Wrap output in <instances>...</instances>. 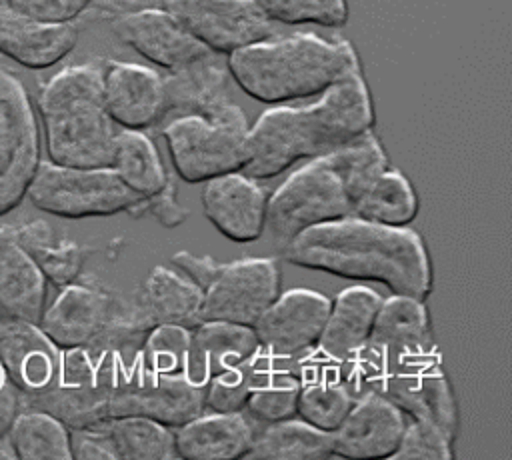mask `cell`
Returning a JSON list of instances; mask_svg holds the SVG:
<instances>
[{"label":"cell","mask_w":512,"mask_h":460,"mask_svg":"<svg viewBox=\"0 0 512 460\" xmlns=\"http://www.w3.org/2000/svg\"><path fill=\"white\" fill-rule=\"evenodd\" d=\"M230 72L222 54L206 52L178 68L166 70L164 86V118L204 116L212 118L228 108Z\"/></svg>","instance_id":"cell-19"},{"label":"cell","mask_w":512,"mask_h":460,"mask_svg":"<svg viewBox=\"0 0 512 460\" xmlns=\"http://www.w3.org/2000/svg\"><path fill=\"white\" fill-rule=\"evenodd\" d=\"M380 302L382 296L366 286L342 290L330 300L328 316L312 352L340 368L368 340Z\"/></svg>","instance_id":"cell-24"},{"label":"cell","mask_w":512,"mask_h":460,"mask_svg":"<svg viewBox=\"0 0 512 460\" xmlns=\"http://www.w3.org/2000/svg\"><path fill=\"white\" fill-rule=\"evenodd\" d=\"M202 290L184 274L154 266L134 292L128 306L132 318L142 330L158 324H180L194 328L200 322Z\"/></svg>","instance_id":"cell-22"},{"label":"cell","mask_w":512,"mask_h":460,"mask_svg":"<svg viewBox=\"0 0 512 460\" xmlns=\"http://www.w3.org/2000/svg\"><path fill=\"white\" fill-rule=\"evenodd\" d=\"M204 410L202 382L192 380L188 374L154 372L136 360L122 370L108 416L136 414L178 428Z\"/></svg>","instance_id":"cell-9"},{"label":"cell","mask_w":512,"mask_h":460,"mask_svg":"<svg viewBox=\"0 0 512 460\" xmlns=\"http://www.w3.org/2000/svg\"><path fill=\"white\" fill-rule=\"evenodd\" d=\"M112 32L152 64L172 70L212 52L202 46L166 8L102 6Z\"/></svg>","instance_id":"cell-13"},{"label":"cell","mask_w":512,"mask_h":460,"mask_svg":"<svg viewBox=\"0 0 512 460\" xmlns=\"http://www.w3.org/2000/svg\"><path fill=\"white\" fill-rule=\"evenodd\" d=\"M330 298L308 288H292L274 302L252 324L258 346L278 356H300L316 346Z\"/></svg>","instance_id":"cell-14"},{"label":"cell","mask_w":512,"mask_h":460,"mask_svg":"<svg viewBox=\"0 0 512 460\" xmlns=\"http://www.w3.org/2000/svg\"><path fill=\"white\" fill-rule=\"evenodd\" d=\"M138 204L146 206V210L150 214H154V218L158 222H162L166 226H176L186 218V210L174 198V188H172L170 180L158 194H154L150 198H140Z\"/></svg>","instance_id":"cell-43"},{"label":"cell","mask_w":512,"mask_h":460,"mask_svg":"<svg viewBox=\"0 0 512 460\" xmlns=\"http://www.w3.org/2000/svg\"><path fill=\"white\" fill-rule=\"evenodd\" d=\"M410 420H422L456 440L460 416L454 390L436 348L400 360L380 392Z\"/></svg>","instance_id":"cell-10"},{"label":"cell","mask_w":512,"mask_h":460,"mask_svg":"<svg viewBox=\"0 0 512 460\" xmlns=\"http://www.w3.org/2000/svg\"><path fill=\"white\" fill-rule=\"evenodd\" d=\"M70 452L76 460H116L108 440L94 424L70 428Z\"/></svg>","instance_id":"cell-41"},{"label":"cell","mask_w":512,"mask_h":460,"mask_svg":"<svg viewBox=\"0 0 512 460\" xmlns=\"http://www.w3.org/2000/svg\"><path fill=\"white\" fill-rule=\"evenodd\" d=\"M332 456V432L302 418L260 424L244 458L258 460H320Z\"/></svg>","instance_id":"cell-30"},{"label":"cell","mask_w":512,"mask_h":460,"mask_svg":"<svg viewBox=\"0 0 512 460\" xmlns=\"http://www.w3.org/2000/svg\"><path fill=\"white\" fill-rule=\"evenodd\" d=\"M108 440L116 460L176 458L174 428L146 416H108L94 424Z\"/></svg>","instance_id":"cell-31"},{"label":"cell","mask_w":512,"mask_h":460,"mask_svg":"<svg viewBox=\"0 0 512 460\" xmlns=\"http://www.w3.org/2000/svg\"><path fill=\"white\" fill-rule=\"evenodd\" d=\"M454 440H450L436 426L422 420H406L400 442L390 458H426V460H450Z\"/></svg>","instance_id":"cell-39"},{"label":"cell","mask_w":512,"mask_h":460,"mask_svg":"<svg viewBox=\"0 0 512 460\" xmlns=\"http://www.w3.org/2000/svg\"><path fill=\"white\" fill-rule=\"evenodd\" d=\"M172 264L178 266L180 274L192 280L200 290H204L220 270V264L210 256H198L186 250H180L172 256Z\"/></svg>","instance_id":"cell-42"},{"label":"cell","mask_w":512,"mask_h":460,"mask_svg":"<svg viewBox=\"0 0 512 460\" xmlns=\"http://www.w3.org/2000/svg\"><path fill=\"white\" fill-rule=\"evenodd\" d=\"M78 42L74 22L46 24L0 4V54L30 70H44L66 58Z\"/></svg>","instance_id":"cell-23"},{"label":"cell","mask_w":512,"mask_h":460,"mask_svg":"<svg viewBox=\"0 0 512 460\" xmlns=\"http://www.w3.org/2000/svg\"><path fill=\"white\" fill-rule=\"evenodd\" d=\"M258 422L242 412H208L174 428L178 458L228 460L244 458L258 430Z\"/></svg>","instance_id":"cell-25"},{"label":"cell","mask_w":512,"mask_h":460,"mask_svg":"<svg viewBox=\"0 0 512 460\" xmlns=\"http://www.w3.org/2000/svg\"><path fill=\"white\" fill-rule=\"evenodd\" d=\"M110 168L120 182L140 198L158 194L168 182L158 150L142 130L116 132Z\"/></svg>","instance_id":"cell-32"},{"label":"cell","mask_w":512,"mask_h":460,"mask_svg":"<svg viewBox=\"0 0 512 460\" xmlns=\"http://www.w3.org/2000/svg\"><path fill=\"white\" fill-rule=\"evenodd\" d=\"M406 426L404 412L378 392L354 398L342 422L332 430V456L390 458Z\"/></svg>","instance_id":"cell-15"},{"label":"cell","mask_w":512,"mask_h":460,"mask_svg":"<svg viewBox=\"0 0 512 460\" xmlns=\"http://www.w3.org/2000/svg\"><path fill=\"white\" fill-rule=\"evenodd\" d=\"M300 374L296 356H278L258 348L250 360V392L244 412L258 424L296 416Z\"/></svg>","instance_id":"cell-26"},{"label":"cell","mask_w":512,"mask_h":460,"mask_svg":"<svg viewBox=\"0 0 512 460\" xmlns=\"http://www.w3.org/2000/svg\"><path fill=\"white\" fill-rule=\"evenodd\" d=\"M8 438L18 460H72L70 428L40 408H20Z\"/></svg>","instance_id":"cell-33"},{"label":"cell","mask_w":512,"mask_h":460,"mask_svg":"<svg viewBox=\"0 0 512 460\" xmlns=\"http://www.w3.org/2000/svg\"><path fill=\"white\" fill-rule=\"evenodd\" d=\"M252 360V358H250ZM250 360L224 368L204 384L208 412H242L250 392Z\"/></svg>","instance_id":"cell-38"},{"label":"cell","mask_w":512,"mask_h":460,"mask_svg":"<svg viewBox=\"0 0 512 460\" xmlns=\"http://www.w3.org/2000/svg\"><path fill=\"white\" fill-rule=\"evenodd\" d=\"M374 108L362 72H354L308 106L266 110L246 136V162L240 172L254 180L278 176L298 160L326 154L372 130Z\"/></svg>","instance_id":"cell-2"},{"label":"cell","mask_w":512,"mask_h":460,"mask_svg":"<svg viewBox=\"0 0 512 460\" xmlns=\"http://www.w3.org/2000/svg\"><path fill=\"white\" fill-rule=\"evenodd\" d=\"M18 410H20V394L14 386H10L0 394V438L8 434L10 422Z\"/></svg>","instance_id":"cell-44"},{"label":"cell","mask_w":512,"mask_h":460,"mask_svg":"<svg viewBox=\"0 0 512 460\" xmlns=\"http://www.w3.org/2000/svg\"><path fill=\"white\" fill-rule=\"evenodd\" d=\"M0 4H6V0H0Z\"/></svg>","instance_id":"cell-48"},{"label":"cell","mask_w":512,"mask_h":460,"mask_svg":"<svg viewBox=\"0 0 512 460\" xmlns=\"http://www.w3.org/2000/svg\"><path fill=\"white\" fill-rule=\"evenodd\" d=\"M202 184V212L220 234L242 244L262 236L268 196L254 178L238 170Z\"/></svg>","instance_id":"cell-16"},{"label":"cell","mask_w":512,"mask_h":460,"mask_svg":"<svg viewBox=\"0 0 512 460\" xmlns=\"http://www.w3.org/2000/svg\"><path fill=\"white\" fill-rule=\"evenodd\" d=\"M248 128L244 110L232 102L212 118H170L162 128V136L176 174L196 184L244 168Z\"/></svg>","instance_id":"cell-6"},{"label":"cell","mask_w":512,"mask_h":460,"mask_svg":"<svg viewBox=\"0 0 512 460\" xmlns=\"http://www.w3.org/2000/svg\"><path fill=\"white\" fill-rule=\"evenodd\" d=\"M226 66L242 92L264 104L316 96L338 80L360 72L350 42L326 40L316 34L270 36L228 54Z\"/></svg>","instance_id":"cell-3"},{"label":"cell","mask_w":512,"mask_h":460,"mask_svg":"<svg viewBox=\"0 0 512 460\" xmlns=\"http://www.w3.org/2000/svg\"><path fill=\"white\" fill-rule=\"evenodd\" d=\"M0 458H2V460H18V458H16V452H14V446H12L10 438H8V434H4V436L0 438Z\"/></svg>","instance_id":"cell-45"},{"label":"cell","mask_w":512,"mask_h":460,"mask_svg":"<svg viewBox=\"0 0 512 460\" xmlns=\"http://www.w3.org/2000/svg\"><path fill=\"white\" fill-rule=\"evenodd\" d=\"M26 196L38 210L68 220L112 216L130 210L140 200L110 166L80 168L50 160H40Z\"/></svg>","instance_id":"cell-7"},{"label":"cell","mask_w":512,"mask_h":460,"mask_svg":"<svg viewBox=\"0 0 512 460\" xmlns=\"http://www.w3.org/2000/svg\"><path fill=\"white\" fill-rule=\"evenodd\" d=\"M258 340L252 326L202 320L192 328L186 374L206 384V380L224 368L242 364L258 352Z\"/></svg>","instance_id":"cell-27"},{"label":"cell","mask_w":512,"mask_h":460,"mask_svg":"<svg viewBox=\"0 0 512 460\" xmlns=\"http://www.w3.org/2000/svg\"><path fill=\"white\" fill-rule=\"evenodd\" d=\"M192 328L180 324H158L144 336L138 360L162 374H186Z\"/></svg>","instance_id":"cell-36"},{"label":"cell","mask_w":512,"mask_h":460,"mask_svg":"<svg viewBox=\"0 0 512 460\" xmlns=\"http://www.w3.org/2000/svg\"><path fill=\"white\" fill-rule=\"evenodd\" d=\"M92 4L94 0H6L14 12L46 24L74 22Z\"/></svg>","instance_id":"cell-40"},{"label":"cell","mask_w":512,"mask_h":460,"mask_svg":"<svg viewBox=\"0 0 512 460\" xmlns=\"http://www.w3.org/2000/svg\"><path fill=\"white\" fill-rule=\"evenodd\" d=\"M272 20L282 24H318L326 28L344 26L348 20L346 0H254Z\"/></svg>","instance_id":"cell-37"},{"label":"cell","mask_w":512,"mask_h":460,"mask_svg":"<svg viewBox=\"0 0 512 460\" xmlns=\"http://www.w3.org/2000/svg\"><path fill=\"white\" fill-rule=\"evenodd\" d=\"M46 278L14 242L10 226L0 236V316L40 322L46 306Z\"/></svg>","instance_id":"cell-28"},{"label":"cell","mask_w":512,"mask_h":460,"mask_svg":"<svg viewBox=\"0 0 512 460\" xmlns=\"http://www.w3.org/2000/svg\"><path fill=\"white\" fill-rule=\"evenodd\" d=\"M60 348L38 324L0 316V364L20 396L50 390L58 378Z\"/></svg>","instance_id":"cell-20"},{"label":"cell","mask_w":512,"mask_h":460,"mask_svg":"<svg viewBox=\"0 0 512 460\" xmlns=\"http://www.w3.org/2000/svg\"><path fill=\"white\" fill-rule=\"evenodd\" d=\"M116 306L108 292L72 282L62 286L58 296L44 306L38 326L60 350L74 346L90 348L108 326Z\"/></svg>","instance_id":"cell-18"},{"label":"cell","mask_w":512,"mask_h":460,"mask_svg":"<svg viewBox=\"0 0 512 460\" xmlns=\"http://www.w3.org/2000/svg\"><path fill=\"white\" fill-rule=\"evenodd\" d=\"M4 230H6V226H0V236L4 234Z\"/></svg>","instance_id":"cell-47"},{"label":"cell","mask_w":512,"mask_h":460,"mask_svg":"<svg viewBox=\"0 0 512 460\" xmlns=\"http://www.w3.org/2000/svg\"><path fill=\"white\" fill-rule=\"evenodd\" d=\"M280 294V268L272 258H246L220 264L202 290L200 322L222 320L252 326Z\"/></svg>","instance_id":"cell-12"},{"label":"cell","mask_w":512,"mask_h":460,"mask_svg":"<svg viewBox=\"0 0 512 460\" xmlns=\"http://www.w3.org/2000/svg\"><path fill=\"white\" fill-rule=\"evenodd\" d=\"M418 214V196L404 174L384 170L356 200L352 216L384 226H406Z\"/></svg>","instance_id":"cell-34"},{"label":"cell","mask_w":512,"mask_h":460,"mask_svg":"<svg viewBox=\"0 0 512 460\" xmlns=\"http://www.w3.org/2000/svg\"><path fill=\"white\" fill-rule=\"evenodd\" d=\"M334 168L344 178V184L356 204V200L372 186V182L388 170V156L372 134V130L356 136L354 140L326 152Z\"/></svg>","instance_id":"cell-35"},{"label":"cell","mask_w":512,"mask_h":460,"mask_svg":"<svg viewBox=\"0 0 512 460\" xmlns=\"http://www.w3.org/2000/svg\"><path fill=\"white\" fill-rule=\"evenodd\" d=\"M38 114L48 160L62 166H110L116 128L102 98V68L74 64L38 90Z\"/></svg>","instance_id":"cell-4"},{"label":"cell","mask_w":512,"mask_h":460,"mask_svg":"<svg viewBox=\"0 0 512 460\" xmlns=\"http://www.w3.org/2000/svg\"><path fill=\"white\" fill-rule=\"evenodd\" d=\"M282 256L300 268L366 282L420 300L432 292V264L420 234L346 216L294 236Z\"/></svg>","instance_id":"cell-1"},{"label":"cell","mask_w":512,"mask_h":460,"mask_svg":"<svg viewBox=\"0 0 512 460\" xmlns=\"http://www.w3.org/2000/svg\"><path fill=\"white\" fill-rule=\"evenodd\" d=\"M40 164L38 122L24 84L0 66V216L26 196Z\"/></svg>","instance_id":"cell-8"},{"label":"cell","mask_w":512,"mask_h":460,"mask_svg":"<svg viewBox=\"0 0 512 460\" xmlns=\"http://www.w3.org/2000/svg\"><path fill=\"white\" fill-rule=\"evenodd\" d=\"M354 200L328 154L310 158L266 200L264 230L282 252L300 232L352 216Z\"/></svg>","instance_id":"cell-5"},{"label":"cell","mask_w":512,"mask_h":460,"mask_svg":"<svg viewBox=\"0 0 512 460\" xmlns=\"http://www.w3.org/2000/svg\"><path fill=\"white\" fill-rule=\"evenodd\" d=\"M12 384L8 382V376H6V370H4V366L0 364V394L6 390V388H10Z\"/></svg>","instance_id":"cell-46"},{"label":"cell","mask_w":512,"mask_h":460,"mask_svg":"<svg viewBox=\"0 0 512 460\" xmlns=\"http://www.w3.org/2000/svg\"><path fill=\"white\" fill-rule=\"evenodd\" d=\"M166 8L202 46L216 54L274 36V22L254 0H162Z\"/></svg>","instance_id":"cell-11"},{"label":"cell","mask_w":512,"mask_h":460,"mask_svg":"<svg viewBox=\"0 0 512 460\" xmlns=\"http://www.w3.org/2000/svg\"><path fill=\"white\" fill-rule=\"evenodd\" d=\"M102 98L122 130H148L164 120L162 76L148 66L108 60L102 66Z\"/></svg>","instance_id":"cell-17"},{"label":"cell","mask_w":512,"mask_h":460,"mask_svg":"<svg viewBox=\"0 0 512 460\" xmlns=\"http://www.w3.org/2000/svg\"><path fill=\"white\" fill-rule=\"evenodd\" d=\"M14 242L36 262L46 282L62 288L76 282L82 272L86 250L56 232V228L44 220H30L18 226H10Z\"/></svg>","instance_id":"cell-29"},{"label":"cell","mask_w":512,"mask_h":460,"mask_svg":"<svg viewBox=\"0 0 512 460\" xmlns=\"http://www.w3.org/2000/svg\"><path fill=\"white\" fill-rule=\"evenodd\" d=\"M364 344L392 368L408 356L436 348L424 300L406 294L382 298L370 336Z\"/></svg>","instance_id":"cell-21"}]
</instances>
